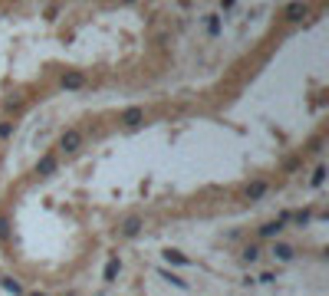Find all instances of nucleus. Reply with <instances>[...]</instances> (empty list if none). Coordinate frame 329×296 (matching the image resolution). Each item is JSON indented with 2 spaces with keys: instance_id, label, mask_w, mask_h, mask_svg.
<instances>
[{
  "instance_id": "f257e3e1",
  "label": "nucleus",
  "mask_w": 329,
  "mask_h": 296,
  "mask_svg": "<svg viewBox=\"0 0 329 296\" xmlns=\"http://www.w3.org/2000/svg\"><path fill=\"white\" fill-rule=\"evenodd\" d=\"M79 148H82V132H76V128L60 138V152H63V155H76Z\"/></svg>"
},
{
  "instance_id": "f03ea898",
  "label": "nucleus",
  "mask_w": 329,
  "mask_h": 296,
  "mask_svg": "<svg viewBox=\"0 0 329 296\" xmlns=\"http://www.w3.org/2000/svg\"><path fill=\"white\" fill-rule=\"evenodd\" d=\"M142 227H145V224H142V218H135V214H132V218L122 220V227H118V237H122V240H135V237L142 234Z\"/></svg>"
},
{
  "instance_id": "7ed1b4c3",
  "label": "nucleus",
  "mask_w": 329,
  "mask_h": 296,
  "mask_svg": "<svg viewBox=\"0 0 329 296\" xmlns=\"http://www.w3.org/2000/svg\"><path fill=\"white\" fill-rule=\"evenodd\" d=\"M60 86H63L66 92H76V89H82V86H86V76H82V72H63Z\"/></svg>"
},
{
  "instance_id": "20e7f679",
  "label": "nucleus",
  "mask_w": 329,
  "mask_h": 296,
  "mask_svg": "<svg viewBox=\"0 0 329 296\" xmlns=\"http://www.w3.org/2000/svg\"><path fill=\"white\" fill-rule=\"evenodd\" d=\"M142 122H145V109H138V106L122 112V125H126V128H138Z\"/></svg>"
},
{
  "instance_id": "39448f33",
  "label": "nucleus",
  "mask_w": 329,
  "mask_h": 296,
  "mask_svg": "<svg viewBox=\"0 0 329 296\" xmlns=\"http://www.w3.org/2000/svg\"><path fill=\"white\" fill-rule=\"evenodd\" d=\"M266 191H270V184H266V181H250V184L244 188V198H247V201H260Z\"/></svg>"
},
{
  "instance_id": "423d86ee",
  "label": "nucleus",
  "mask_w": 329,
  "mask_h": 296,
  "mask_svg": "<svg viewBox=\"0 0 329 296\" xmlns=\"http://www.w3.org/2000/svg\"><path fill=\"white\" fill-rule=\"evenodd\" d=\"M56 164H60V162H56V155H43L36 162V174H40V178H50V174L56 172Z\"/></svg>"
},
{
  "instance_id": "0eeeda50",
  "label": "nucleus",
  "mask_w": 329,
  "mask_h": 296,
  "mask_svg": "<svg viewBox=\"0 0 329 296\" xmlns=\"http://www.w3.org/2000/svg\"><path fill=\"white\" fill-rule=\"evenodd\" d=\"M306 16H310V7H306V4H290V7H286V20H290V24H300Z\"/></svg>"
},
{
  "instance_id": "6e6552de",
  "label": "nucleus",
  "mask_w": 329,
  "mask_h": 296,
  "mask_svg": "<svg viewBox=\"0 0 329 296\" xmlns=\"http://www.w3.org/2000/svg\"><path fill=\"white\" fill-rule=\"evenodd\" d=\"M286 220H290V210H286V214H283L280 220H270V224H264V227H260V237H274V234H280Z\"/></svg>"
},
{
  "instance_id": "1a4fd4ad",
  "label": "nucleus",
  "mask_w": 329,
  "mask_h": 296,
  "mask_svg": "<svg viewBox=\"0 0 329 296\" xmlns=\"http://www.w3.org/2000/svg\"><path fill=\"white\" fill-rule=\"evenodd\" d=\"M168 264H174V266H188L191 260H188V254H181V250H174V247H164V254H162Z\"/></svg>"
},
{
  "instance_id": "9d476101",
  "label": "nucleus",
  "mask_w": 329,
  "mask_h": 296,
  "mask_svg": "<svg viewBox=\"0 0 329 296\" xmlns=\"http://www.w3.org/2000/svg\"><path fill=\"white\" fill-rule=\"evenodd\" d=\"M293 257H296V250H293L290 244H274V260H280V264H290Z\"/></svg>"
},
{
  "instance_id": "9b49d317",
  "label": "nucleus",
  "mask_w": 329,
  "mask_h": 296,
  "mask_svg": "<svg viewBox=\"0 0 329 296\" xmlns=\"http://www.w3.org/2000/svg\"><path fill=\"white\" fill-rule=\"evenodd\" d=\"M118 273H122V260H118V257H112L109 264H106V273H102V276H106V283H112V280L118 276Z\"/></svg>"
},
{
  "instance_id": "f8f14e48",
  "label": "nucleus",
  "mask_w": 329,
  "mask_h": 296,
  "mask_svg": "<svg viewBox=\"0 0 329 296\" xmlns=\"http://www.w3.org/2000/svg\"><path fill=\"white\" fill-rule=\"evenodd\" d=\"M158 273H162V280H168V283H172V286H178V290H188V283L181 280L178 273H172V270H164V266H162V270H158Z\"/></svg>"
},
{
  "instance_id": "ddd939ff",
  "label": "nucleus",
  "mask_w": 329,
  "mask_h": 296,
  "mask_svg": "<svg viewBox=\"0 0 329 296\" xmlns=\"http://www.w3.org/2000/svg\"><path fill=\"white\" fill-rule=\"evenodd\" d=\"M204 24H208V33H214V36L220 33V16H218V14H211L208 20H204Z\"/></svg>"
},
{
  "instance_id": "4468645a",
  "label": "nucleus",
  "mask_w": 329,
  "mask_h": 296,
  "mask_svg": "<svg viewBox=\"0 0 329 296\" xmlns=\"http://www.w3.org/2000/svg\"><path fill=\"white\" fill-rule=\"evenodd\" d=\"M260 260V247H247L244 250V264H257Z\"/></svg>"
},
{
  "instance_id": "2eb2a0df",
  "label": "nucleus",
  "mask_w": 329,
  "mask_h": 296,
  "mask_svg": "<svg viewBox=\"0 0 329 296\" xmlns=\"http://www.w3.org/2000/svg\"><path fill=\"white\" fill-rule=\"evenodd\" d=\"M322 181H326V164H320V168L313 172V188H320Z\"/></svg>"
},
{
  "instance_id": "dca6fc26",
  "label": "nucleus",
  "mask_w": 329,
  "mask_h": 296,
  "mask_svg": "<svg viewBox=\"0 0 329 296\" xmlns=\"http://www.w3.org/2000/svg\"><path fill=\"white\" fill-rule=\"evenodd\" d=\"M0 283H4V286H7V290H10L14 296H20V293H24V286H20L16 280H0Z\"/></svg>"
},
{
  "instance_id": "f3484780",
  "label": "nucleus",
  "mask_w": 329,
  "mask_h": 296,
  "mask_svg": "<svg viewBox=\"0 0 329 296\" xmlns=\"http://www.w3.org/2000/svg\"><path fill=\"white\" fill-rule=\"evenodd\" d=\"M14 135V122H0V138H10Z\"/></svg>"
},
{
  "instance_id": "a211bd4d",
  "label": "nucleus",
  "mask_w": 329,
  "mask_h": 296,
  "mask_svg": "<svg viewBox=\"0 0 329 296\" xmlns=\"http://www.w3.org/2000/svg\"><path fill=\"white\" fill-rule=\"evenodd\" d=\"M33 296H50V293H33Z\"/></svg>"
}]
</instances>
